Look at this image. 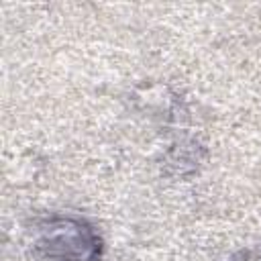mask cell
Here are the masks:
<instances>
[{
  "label": "cell",
  "instance_id": "6da1fadb",
  "mask_svg": "<svg viewBox=\"0 0 261 261\" xmlns=\"http://www.w3.org/2000/svg\"><path fill=\"white\" fill-rule=\"evenodd\" d=\"M33 251L43 261H96L102 241L80 218L51 216L35 228Z\"/></svg>",
  "mask_w": 261,
  "mask_h": 261
},
{
  "label": "cell",
  "instance_id": "7a4b0ae2",
  "mask_svg": "<svg viewBox=\"0 0 261 261\" xmlns=\"http://www.w3.org/2000/svg\"><path fill=\"white\" fill-rule=\"evenodd\" d=\"M253 261H261V259H253Z\"/></svg>",
  "mask_w": 261,
  "mask_h": 261
}]
</instances>
